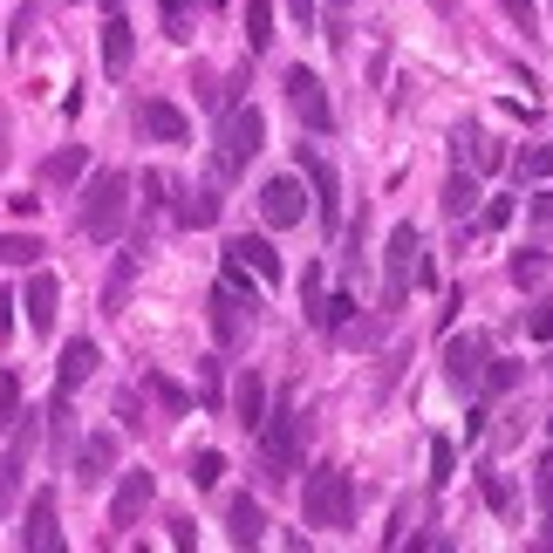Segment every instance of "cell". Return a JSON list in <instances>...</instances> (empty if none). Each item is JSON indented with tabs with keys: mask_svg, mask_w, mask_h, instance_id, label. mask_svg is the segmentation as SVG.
Returning <instances> with one entry per match:
<instances>
[{
	"mask_svg": "<svg viewBox=\"0 0 553 553\" xmlns=\"http://www.w3.org/2000/svg\"><path fill=\"white\" fill-rule=\"evenodd\" d=\"M253 444H260V472H267V485H287V478L301 472V444H308V417H301L294 403H280L274 417H260V431H253Z\"/></svg>",
	"mask_w": 553,
	"mask_h": 553,
	"instance_id": "cell-1",
	"label": "cell"
},
{
	"mask_svg": "<svg viewBox=\"0 0 553 553\" xmlns=\"http://www.w3.org/2000/svg\"><path fill=\"white\" fill-rule=\"evenodd\" d=\"M301 519H308V526H321V533L356 526V485H349V472H342V465H315V472H308Z\"/></svg>",
	"mask_w": 553,
	"mask_h": 553,
	"instance_id": "cell-2",
	"label": "cell"
},
{
	"mask_svg": "<svg viewBox=\"0 0 553 553\" xmlns=\"http://www.w3.org/2000/svg\"><path fill=\"white\" fill-rule=\"evenodd\" d=\"M123 219H130V178H123V171H96L89 192H82V212H76L82 239L110 246V239L123 233Z\"/></svg>",
	"mask_w": 553,
	"mask_h": 553,
	"instance_id": "cell-3",
	"label": "cell"
},
{
	"mask_svg": "<svg viewBox=\"0 0 553 553\" xmlns=\"http://www.w3.org/2000/svg\"><path fill=\"white\" fill-rule=\"evenodd\" d=\"M260 144H267V117H260L253 103H226V130H219V151H212V178H219V185L239 178L246 164L260 158Z\"/></svg>",
	"mask_w": 553,
	"mask_h": 553,
	"instance_id": "cell-4",
	"label": "cell"
},
{
	"mask_svg": "<svg viewBox=\"0 0 553 553\" xmlns=\"http://www.w3.org/2000/svg\"><path fill=\"white\" fill-rule=\"evenodd\" d=\"M410 280H424V233L403 219L383 246V308H403L410 301Z\"/></svg>",
	"mask_w": 553,
	"mask_h": 553,
	"instance_id": "cell-5",
	"label": "cell"
},
{
	"mask_svg": "<svg viewBox=\"0 0 553 553\" xmlns=\"http://www.w3.org/2000/svg\"><path fill=\"white\" fill-rule=\"evenodd\" d=\"M35 444H41V424L35 417H14V437H7V451H0V519L14 513V499H21V485H28Z\"/></svg>",
	"mask_w": 553,
	"mask_h": 553,
	"instance_id": "cell-6",
	"label": "cell"
},
{
	"mask_svg": "<svg viewBox=\"0 0 553 553\" xmlns=\"http://www.w3.org/2000/svg\"><path fill=\"white\" fill-rule=\"evenodd\" d=\"M246 308H253V301H246L239 287H226V280L205 294V315H212V335H219V349H239V342L253 335V315H246Z\"/></svg>",
	"mask_w": 553,
	"mask_h": 553,
	"instance_id": "cell-7",
	"label": "cell"
},
{
	"mask_svg": "<svg viewBox=\"0 0 553 553\" xmlns=\"http://www.w3.org/2000/svg\"><path fill=\"white\" fill-rule=\"evenodd\" d=\"M301 171H308V185H315V212H321V233H335V226H342V185H335V164L321 158L315 144H301Z\"/></svg>",
	"mask_w": 553,
	"mask_h": 553,
	"instance_id": "cell-8",
	"label": "cell"
},
{
	"mask_svg": "<svg viewBox=\"0 0 553 553\" xmlns=\"http://www.w3.org/2000/svg\"><path fill=\"white\" fill-rule=\"evenodd\" d=\"M287 103H294V110H301V123H308V130H335V110H328V89H321V76L315 69H287Z\"/></svg>",
	"mask_w": 553,
	"mask_h": 553,
	"instance_id": "cell-9",
	"label": "cell"
},
{
	"mask_svg": "<svg viewBox=\"0 0 553 553\" xmlns=\"http://www.w3.org/2000/svg\"><path fill=\"white\" fill-rule=\"evenodd\" d=\"M260 219H267L274 233H287V226H301V219H308V198H301V178H267V185H260Z\"/></svg>",
	"mask_w": 553,
	"mask_h": 553,
	"instance_id": "cell-10",
	"label": "cell"
},
{
	"mask_svg": "<svg viewBox=\"0 0 553 553\" xmlns=\"http://www.w3.org/2000/svg\"><path fill=\"white\" fill-rule=\"evenodd\" d=\"M14 308L28 315V328H35V335H55V308H62V280H55V274H35V280H28V294H21Z\"/></svg>",
	"mask_w": 553,
	"mask_h": 553,
	"instance_id": "cell-11",
	"label": "cell"
},
{
	"mask_svg": "<svg viewBox=\"0 0 553 553\" xmlns=\"http://www.w3.org/2000/svg\"><path fill=\"white\" fill-rule=\"evenodd\" d=\"M151 499H158V478H151V472H123L117 499H110V526H137Z\"/></svg>",
	"mask_w": 553,
	"mask_h": 553,
	"instance_id": "cell-12",
	"label": "cell"
},
{
	"mask_svg": "<svg viewBox=\"0 0 553 553\" xmlns=\"http://www.w3.org/2000/svg\"><path fill=\"white\" fill-rule=\"evenodd\" d=\"M96 362H103V349H96L89 335H76V342L62 349V369H55V390H62V396H76L82 383L96 376Z\"/></svg>",
	"mask_w": 553,
	"mask_h": 553,
	"instance_id": "cell-13",
	"label": "cell"
},
{
	"mask_svg": "<svg viewBox=\"0 0 553 553\" xmlns=\"http://www.w3.org/2000/svg\"><path fill=\"white\" fill-rule=\"evenodd\" d=\"M21 547H28V553H55V547H62V526H55V492H35L28 526H21Z\"/></svg>",
	"mask_w": 553,
	"mask_h": 553,
	"instance_id": "cell-14",
	"label": "cell"
},
{
	"mask_svg": "<svg viewBox=\"0 0 553 553\" xmlns=\"http://www.w3.org/2000/svg\"><path fill=\"white\" fill-rule=\"evenodd\" d=\"M485 335H451V349H444V376L465 390V383H478V369H485Z\"/></svg>",
	"mask_w": 553,
	"mask_h": 553,
	"instance_id": "cell-15",
	"label": "cell"
},
{
	"mask_svg": "<svg viewBox=\"0 0 553 553\" xmlns=\"http://www.w3.org/2000/svg\"><path fill=\"white\" fill-rule=\"evenodd\" d=\"M137 123H144V137H158V144H185V137H192L185 110H178V103H164V96H151V103L137 110Z\"/></svg>",
	"mask_w": 553,
	"mask_h": 553,
	"instance_id": "cell-16",
	"label": "cell"
},
{
	"mask_svg": "<svg viewBox=\"0 0 553 553\" xmlns=\"http://www.w3.org/2000/svg\"><path fill=\"white\" fill-rule=\"evenodd\" d=\"M110 465H117V431H96V437L76 451V485H103V478H110Z\"/></svg>",
	"mask_w": 553,
	"mask_h": 553,
	"instance_id": "cell-17",
	"label": "cell"
},
{
	"mask_svg": "<svg viewBox=\"0 0 553 553\" xmlns=\"http://www.w3.org/2000/svg\"><path fill=\"white\" fill-rule=\"evenodd\" d=\"M226 533H233V547H260L267 540V513H260L253 492H239L233 506H226Z\"/></svg>",
	"mask_w": 553,
	"mask_h": 553,
	"instance_id": "cell-18",
	"label": "cell"
},
{
	"mask_svg": "<svg viewBox=\"0 0 553 553\" xmlns=\"http://www.w3.org/2000/svg\"><path fill=\"white\" fill-rule=\"evenodd\" d=\"M130 55H137V35H130V21H123L117 7H110V21H103V69L123 76V69H130Z\"/></svg>",
	"mask_w": 553,
	"mask_h": 553,
	"instance_id": "cell-19",
	"label": "cell"
},
{
	"mask_svg": "<svg viewBox=\"0 0 553 553\" xmlns=\"http://www.w3.org/2000/svg\"><path fill=\"white\" fill-rule=\"evenodd\" d=\"M260 417H267V383H260V376H239L233 383V424L260 431Z\"/></svg>",
	"mask_w": 553,
	"mask_h": 553,
	"instance_id": "cell-20",
	"label": "cell"
},
{
	"mask_svg": "<svg viewBox=\"0 0 553 553\" xmlns=\"http://www.w3.org/2000/svg\"><path fill=\"white\" fill-rule=\"evenodd\" d=\"M226 253H233L239 267H253V274H260V280H280V253H274V246H267V239H253V233H239V239H233V246H226Z\"/></svg>",
	"mask_w": 553,
	"mask_h": 553,
	"instance_id": "cell-21",
	"label": "cell"
},
{
	"mask_svg": "<svg viewBox=\"0 0 553 553\" xmlns=\"http://www.w3.org/2000/svg\"><path fill=\"white\" fill-rule=\"evenodd\" d=\"M212 219H219V178H212V185H198V192L178 205V226H212Z\"/></svg>",
	"mask_w": 553,
	"mask_h": 553,
	"instance_id": "cell-22",
	"label": "cell"
},
{
	"mask_svg": "<svg viewBox=\"0 0 553 553\" xmlns=\"http://www.w3.org/2000/svg\"><path fill=\"white\" fill-rule=\"evenodd\" d=\"M451 158L465 171V164H499V151H485V137H478L472 123H458V130H451Z\"/></svg>",
	"mask_w": 553,
	"mask_h": 553,
	"instance_id": "cell-23",
	"label": "cell"
},
{
	"mask_svg": "<svg viewBox=\"0 0 553 553\" xmlns=\"http://www.w3.org/2000/svg\"><path fill=\"white\" fill-rule=\"evenodd\" d=\"M82 164H89V151H82V144L55 151V158L41 164V185H76V178H82Z\"/></svg>",
	"mask_w": 553,
	"mask_h": 553,
	"instance_id": "cell-24",
	"label": "cell"
},
{
	"mask_svg": "<svg viewBox=\"0 0 553 553\" xmlns=\"http://www.w3.org/2000/svg\"><path fill=\"white\" fill-rule=\"evenodd\" d=\"M246 41H253V55L274 41V0H246Z\"/></svg>",
	"mask_w": 553,
	"mask_h": 553,
	"instance_id": "cell-25",
	"label": "cell"
},
{
	"mask_svg": "<svg viewBox=\"0 0 553 553\" xmlns=\"http://www.w3.org/2000/svg\"><path fill=\"white\" fill-rule=\"evenodd\" d=\"M130 280H137V253H123L110 287H103V315H123V294H130Z\"/></svg>",
	"mask_w": 553,
	"mask_h": 553,
	"instance_id": "cell-26",
	"label": "cell"
},
{
	"mask_svg": "<svg viewBox=\"0 0 553 553\" xmlns=\"http://www.w3.org/2000/svg\"><path fill=\"white\" fill-rule=\"evenodd\" d=\"M315 321H321V328H328V335H342V328L356 321V294H328V301H321V308H315Z\"/></svg>",
	"mask_w": 553,
	"mask_h": 553,
	"instance_id": "cell-27",
	"label": "cell"
},
{
	"mask_svg": "<svg viewBox=\"0 0 553 553\" xmlns=\"http://www.w3.org/2000/svg\"><path fill=\"white\" fill-rule=\"evenodd\" d=\"M35 260H41V239H28V233L0 239V267H35Z\"/></svg>",
	"mask_w": 553,
	"mask_h": 553,
	"instance_id": "cell-28",
	"label": "cell"
},
{
	"mask_svg": "<svg viewBox=\"0 0 553 553\" xmlns=\"http://www.w3.org/2000/svg\"><path fill=\"white\" fill-rule=\"evenodd\" d=\"M472 198H478V185L465 178V171H451V185H444V212H451V219H465V212H472Z\"/></svg>",
	"mask_w": 553,
	"mask_h": 553,
	"instance_id": "cell-29",
	"label": "cell"
},
{
	"mask_svg": "<svg viewBox=\"0 0 553 553\" xmlns=\"http://www.w3.org/2000/svg\"><path fill=\"white\" fill-rule=\"evenodd\" d=\"M519 178H526V185H547L553 178V144H533V151L519 158Z\"/></svg>",
	"mask_w": 553,
	"mask_h": 553,
	"instance_id": "cell-30",
	"label": "cell"
},
{
	"mask_svg": "<svg viewBox=\"0 0 553 553\" xmlns=\"http://www.w3.org/2000/svg\"><path fill=\"white\" fill-rule=\"evenodd\" d=\"M478 383H485V396H506V390L519 383V369H513V362H492V356H485V369H478Z\"/></svg>",
	"mask_w": 553,
	"mask_h": 553,
	"instance_id": "cell-31",
	"label": "cell"
},
{
	"mask_svg": "<svg viewBox=\"0 0 553 553\" xmlns=\"http://www.w3.org/2000/svg\"><path fill=\"white\" fill-rule=\"evenodd\" d=\"M540 274H547V253L519 246V253H513V280H519V287H540Z\"/></svg>",
	"mask_w": 553,
	"mask_h": 553,
	"instance_id": "cell-32",
	"label": "cell"
},
{
	"mask_svg": "<svg viewBox=\"0 0 553 553\" xmlns=\"http://www.w3.org/2000/svg\"><path fill=\"white\" fill-rule=\"evenodd\" d=\"M219 478H226V458H219V451H198V458H192V485H198V492H212Z\"/></svg>",
	"mask_w": 553,
	"mask_h": 553,
	"instance_id": "cell-33",
	"label": "cell"
},
{
	"mask_svg": "<svg viewBox=\"0 0 553 553\" xmlns=\"http://www.w3.org/2000/svg\"><path fill=\"white\" fill-rule=\"evenodd\" d=\"M499 7H506V21L519 35H540V0H499Z\"/></svg>",
	"mask_w": 553,
	"mask_h": 553,
	"instance_id": "cell-34",
	"label": "cell"
},
{
	"mask_svg": "<svg viewBox=\"0 0 553 553\" xmlns=\"http://www.w3.org/2000/svg\"><path fill=\"white\" fill-rule=\"evenodd\" d=\"M151 396H158V403H164V410H171V417H185V410H192V396L178 390L171 376H151Z\"/></svg>",
	"mask_w": 553,
	"mask_h": 553,
	"instance_id": "cell-35",
	"label": "cell"
},
{
	"mask_svg": "<svg viewBox=\"0 0 553 553\" xmlns=\"http://www.w3.org/2000/svg\"><path fill=\"white\" fill-rule=\"evenodd\" d=\"M451 465H458V451L444 437H431V485H451Z\"/></svg>",
	"mask_w": 553,
	"mask_h": 553,
	"instance_id": "cell-36",
	"label": "cell"
},
{
	"mask_svg": "<svg viewBox=\"0 0 553 553\" xmlns=\"http://www.w3.org/2000/svg\"><path fill=\"white\" fill-rule=\"evenodd\" d=\"M21 417V376H0V431Z\"/></svg>",
	"mask_w": 553,
	"mask_h": 553,
	"instance_id": "cell-37",
	"label": "cell"
},
{
	"mask_svg": "<svg viewBox=\"0 0 553 553\" xmlns=\"http://www.w3.org/2000/svg\"><path fill=\"white\" fill-rule=\"evenodd\" d=\"M526 335H533V342H553V301H533V315H526Z\"/></svg>",
	"mask_w": 553,
	"mask_h": 553,
	"instance_id": "cell-38",
	"label": "cell"
},
{
	"mask_svg": "<svg viewBox=\"0 0 553 553\" xmlns=\"http://www.w3.org/2000/svg\"><path fill=\"white\" fill-rule=\"evenodd\" d=\"M198 396H205V403H219V356L198 362Z\"/></svg>",
	"mask_w": 553,
	"mask_h": 553,
	"instance_id": "cell-39",
	"label": "cell"
},
{
	"mask_svg": "<svg viewBox=\"0 0 553 553\" xmlns=\"http://www.w3.org/2000/svg\"><path fill=\"white\" fill-rule=\"evenodd\" d=\"M506 226H513V198H492L485 205V233H506Z\"/></svg>",
	"mask_w": 553,
	"mask_h": 553,
	"instance_id": "cell-40",
	"label": "cell"
},
{
	"mask_svg": "<svg viewBox=\"0 0 553 553\" xmlns=\"http://www.w3.org/2000/svg\"><path fill=\"white\" fill-rule=\"evenodd\" d=\"M158 7H164V35L185 41V0H158Z\"/></svg>",
	"mask_w": 553,
	"mask_h": 553,
	"instance_id": "cell-41",
	"label": "cell"
},
{
	"mask_svg": "<svg viewBox=\"0 0 553 553\" xmlns=\"http://www.w3.org/2000/svg\"><path fill=\"white\" fill-rule=\"evenodd\" d=\"M485 499H492V506L506 513V506H513V485H506V478H499V472H485Z\"/></svg>",
	"mask_w": 553,
	"mask_h": 553,
	"instance_id": "cell-42",
	"label": "cell"
},
{
	"mask_svg": "<svg viewBox=\"0 0 553 553\" xmlns=\"http://www.w3.org/2000/svg\"><path fill=\"white\" fill-rule=\"evenodd\" d=\"M526 212H533V226H553V185H547V192H540V198H533Z\"/></svg>",
	"mask_w": 553,
	"mask_h": 553,
	"instance_id": "cell-43",
	"label": "cell"
},
{
	"mask_svg": "<svg viewBox=\"0 0 553 553\" xmlns=\"http://www.w3.org/2000/svg\"><path fill=\"white\" fill-rule=\"evenodd\" d=\"M117 417H123V431H137V424H144V417H137V396H130V390L117 396Z\"/></svg>",
	"mask_w": 553,
	"mask_h": 553,
	"instance_id": "cell-44",
	"label": "cell"
},
{
	"mask_svg": "<svg viewBox=\"0 0 553 553\" xmlns=\"http://www.w3.org/2000/svg\"><path fill=\"white\" fill-rule=\"evenodd\" d=\"M301 301H308V315L321 308V274H315V267H308V280H301Z\"/></svg>",
	"mask_w": 553,
	"mask_h": 553,
	"instance_id": "cell-45",
	"label": "cell"
},
{
	"mask_svg": "<svg viewBox=\"0 0 553 553\" xmlns=\"http://www.w3.org/2000/svg\"><path fill=\"white\" fill-rule=\"evenodd\" d=\"M287 14H294L301 28H315V0H287Z\"/></svg>",
	"mask_w": 553,
	"mask_h": 553,
	"instance_id": "cell-46",
	"label": "cell"
},
{
	"mask_svg": "<svg viewBox=\"0 0 553 553\" xmlns=\"http://www.w3.org/2000/svg\"><path fill=\"white\" fill-rule=\"evenodd\" d=\"M533 485H540V499H553V458H540V472H533Z\"/></svg>",
	"mask_w": 553,
	"mask_h": 553,
	"instance_id": "cell-47",
	"label": "cell"
},
{
	"mask_svg": "<svg viewBox=\"0 0 553 553\" xmlns=\"http://www.w3.org/2000/svg\"><path fill=\"white\" fill-rule=\"evenodd\" d=\"M14 335V294H0V342Z\"/></svg>",
	"mask_w": 553,
	"mask_h": 553,
	"instance_id": "cell-48",
	"label": "cell"
},
{
	"mask_svg": "<svg viewBox=\"0 0 553 553\" xmlns=\"http://www.w3.org/2000/svg\"><path fill=\"white\" fill-rule=\"evenodd\" d=\"M540 547H553V526H547V540H540Z\"/></svg>",
	"mask_w": 553,
	"mask_h": 553,
	"instance_id": "cell-49",
	"label": "cell"
},
{
	"mask_svg": "<svg viewBox=\"0 0 553 553\" xmlns=\"http://www.w3.org/2000/svg\"><path fill=\"white\" fill-rule=\"evenodd\" d=\"M205 7H219V0H205Z\"/></svg>",
	"mask_w": 553,
	"mask_h": 553,
	"instance_id": "cell-50",
	"label": "cell"
},
{
	"mask_svg": "<svg viewBox=\"0 0 553 553\" xmlns=\"http://www.w3.org/2000/svg\"><path fill=\"white\" fill-rule=\"evenodd\" d=\"M547 437H553V424H547Z\"/></svg>",
	"mask_w": 553,
	"mask_h": 553,
	"instance_id": "cell-51",
	"label": "cell"
}]
</instances>
